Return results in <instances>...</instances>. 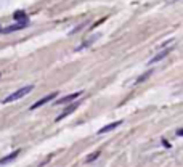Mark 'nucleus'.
<instances>
[{"mask_svg":"<svg viewBox=\"0 0 183 167\" xmlns=\"http://www.w3.org/2000/svg\"><path fill=\"white\" fill-rule=\"evenodd\" d=\"M169 53H170V48H166V50H162V52H159V53L156 55V56H153L151 59H149V64H154V63L161 61V59H164Z\"/></svg>","mask_w":183,"mask_h":167,"instance_id":"8","label":"nucleus"},{"mask_svg":"<svg viewBox=\"0 0 183 167\" xmlns=\"http://www.w3.org/2000/svg\"><path fill=\"white\" fill-rule=\"evenodd\" d=\"M15 18H16L18 21H20V18H23L24 21H27V18H26V13H24V11H16V13H15Z\"/></svg>","mask_w":183,"mask_h":167,"instance_id":"11","label":"nucleus"},{"mask_svg":"<svg viewBox=\"0 0 183 167\" xmlns=\"http://www.w3.org/2000/svg\"><path fill=\"white\" fill-rule=\"evenodd\" d=\"M177 135H178V137L183 135V129H178V130H177Z\"/></svg>","mask_w":183,"mask_h":167,"instance_id":"13","label":"nucleus"},{"mask_svg":"<svg viewBox=\"0 0 183 167\" xmlns=\"http://www.w3.org/2000/svg\"><path fill=\"white\" fill-rule=\"evenodd\" d=\"M98 156H100V150L95 151V153H92V154L85 159V162H92V161H95V159H98Z\"/></svg>","mask_w":183,"mask_h":167,"instance_id":"10","label":"nucleus"},{"mask_svg":"<svg viewBox=\"0 0 183 167\" xmlns=\"http://www.w3.org/2000/svg\"><path fill=\"white\" fill-rule=\"evenodd\" d=\"M56 96H58V92H51L50 95H47V96H44V98H40L39 101H35V103L31 106V109L34 111V109H37V108H40V106H44V105H47V103H50V101L56 100Z\"/></svg>","mask_w":183,"mask_h":167,"instance_id":"2","label":"nucleus"},{"mask_svg":"<svg viewBox=\"0 0 183 167\" xmlns=\"http://www.w3.org/2000/svg\"><path fill=\"white\" fill-rule=\"evenodd\" d=\"M20 154H21V150H15L13 153H10L8 156H5V157H2V159H0V165H5V164H8V162L15 161Z\"/></svg>","mask_w":183,"mask_h":167,"instance_id":"6","label":"nucleus"},{"mask_svg":"<svg viewBox=\"0 0 183 167\" xmlns=\"http://www.w3.org/2000/svg\"><path fill=\"white\" fill-rule=\"evenodd\" d=\"M32 89H34V87H32V85H26V87H23V89L16 90L15 93H11V95L5 96L2 103H3V105H7V103H11V101H16V100H20V98H23V96H26L27 93H31V92H32Z\"/></svg>","mask_w":183,"mask_h":167,"instance_id":"1","label":"nucleus"},{"mask_svg":"<svg viewBox=\"0 0 183 167\" xmlns=\"http://www.w3.org/2000/svg\"><path fill=\"white\" fill-rule=\"evenodd\" d=\"M27 24H29L27 21H20V23H16V24H11V26H8V27H3V29H0V34H10V32L24 29Z\"/></svg>","mask_w":183,"mask_h":167,"instance_id":"3","label":"nucleus"},{"mask_svg":"<svg viewBox=\"0 0 183 167\" xmlns=\"http://www.w3.org/2000/svg\"><path fill=\"white\" fill-rule=\"evenodd\" d=\"M84 26H85V23H82V24H81V26H79V27H76V29H72L71 32H69V34H76V32H79V31H81V29H82V27H84Z\"/></svg>","mask_w":183,"mask_h":167,"instance_id":"12","label":"nucleus"},{"mask_svg":"<svg viewBox=\"0 0 183 167\" xmlns=\"http://www.w3.org/2000/svg\"><path fill=\"white\" fill-rule=\"evenodd\" d=\"M81 95H82V92H76V93L66 95V96H63V98H58L53 105H66V103H69V101H76V98H79Z\"/></svg>","mask_w":183,"mask_h":167,"instance_id":"4","label":"nucleus"},{"mask_svg":"<svg viewBox=\"0 0 183 167\" xmlns=\"http://www.w3.org/2000/svg\"><path fill=\"white\" fill-rule=\"evenodd\" d=\"M120 124H122V120H116V122H112V124H108V125H105V127H101L100 130H98V135H100V133H108V132L114 130V129H117Z\"/></svg>","mask_w":183,"mask_h":167,"instance_id":"7","label":"nucleus"},{"mask_svg":"<svg viewBox=\"0 0 183 167\" xmlns=\"http://www.w3.org/2000/svg\"><path fill=\"white\" fill-rule=\"evenodd\" d=\"M79 105H81V103H79V101H74L72 105H69L68 108H64L63 111H61V114L58 116V117H56V122H58V120H61V119H64V117H66L68 114H71L74 109H77V108H79Z\"/></svg>","mask_w":183,"mask_h":167,"instance_id":"5","label":"nucleus"},{"mask_svg":"<svg viewBox=\"0 0 183 167\" xmlns=\"http://www.w3.org/2000/svg\"><path fill=\"white\" fill-rule=\"evenodd\" d=\"M0 76H2V74H0Z\"/></svg>","mask_w":183,"mask_h":167,"instance_id":"14","label":"nucleus"},{"mask_svg":"<svg viewBox=\"0 0 183 167\" xmlns=\"http://www.w3.org/2000/svg\"><path fill=\"white\" fill-rule=\"evenodd\" d=\"M151 74H153V69H151V71H146V72H145V74H143V76H140V77L137 79V82H135V84H140V82H143V80H146V79H148L149 76H151Z\"/></svg>","mask_w":183,"mask_h":167,"instance_id":"9","label":"nucleus"}]
</instances>
